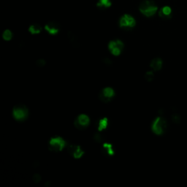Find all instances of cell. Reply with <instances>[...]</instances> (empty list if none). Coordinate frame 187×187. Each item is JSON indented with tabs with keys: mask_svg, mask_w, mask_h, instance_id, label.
<instances>
[{
	"mask_svg": "<svg viewBox=\"0 0 187 187\" xmlns=\"http://www.w3.org/2000/svg\"><path fill=\"white\" fill-rule=\"evenodd\" d=\"M140 13L146 17H151L157 12L158 7L151 0H144L139 7Z\"/></svg>",
	"mask_w": 187,
	"mask_h": 187,
	"instance_id": "cell-1",
	"label": "cell"
},
{
	"mask_svg": "<svg viewBox=\"0 0 187 187\" xmlns=\"http://www.w3.org/2000/svg\"><path fill=\"white\" fill-rule=\"evenodd\" d=\"M29 109L24 105L19 104L13 107L12 114L13 118L18 121H24L29 116Z\"/></svg>",
	"mask_w": 187,
	"mask_h": 187,
	"instance_id": "cell-2",
	"label": "cell"
},
{
	"mask_svg": "<svg viewBox=\"0 0 187 187\" xmlns=\"http://www.w3.org/2000/svg\"><path fill=\"white\" fill-rule=\"evenodd\" d=\"M115 96V91L111 87H105L102 89L99 94V99L103 103L110 102Z\"/></svg>",
	"mask_w": 187,
	"mask_h": 187,
	"instance_id": "cell-6",
	"label": "cell"
},
{
	"mask_svg": "<svg viewBox=\"0 0 187 187\" xmlns=\"http://www.w3.org/2000/svg\"><path fill=\"white\" fill-rule=\"evenodd\" d=\"M32 180L35 184H38V183H40L42 180V177L41 175L40 174H38V173H35L33 175V177H32Z\"/></svg>",
	"mask_w": 187,
	"mask_h": 187,
	"instance_id": "cell-22",
	"label": "cell"
},
{
	"mask_svg": "<svg viewBox=\"0 0 187 187\" xmlns=\"http://www.w3.org/2000/svg\"><path fill=\"white\" fill-rule=\"evenodd\" d=\"M162 65H163V62L160 58H154L150 62V67L154 71H159L162 69Z\"/></svg>",
	"mask_w": 187,
	"mask_h": 187,
	"instance_id": "cell-12",
	"label": "cell"
},
{
	"mask_svg": "<svg viewBox=\"0 0 187 187\" xmlns=\"http://www.w3.org/2000/svg\"><path fill=\"white\" fill-rule=\"evenodd\" d=\"M145 80L148 82H152L154 78V74L153 71H147L145 74Z\"/></svg>",
	"mask_w": 187,
	"mask_h": 187,
	"instance_id": "cell-18",
	"label": "cell"
},
{
	"mask_svg": "<svg viewBox=\"0 0 187 187\" xmlns=\"http://www.w3.org/2000/svg\"><path fill=\"white\" fill-rule=\"evenodd\" d=\"M66 146V142L62 137H54L48 142V148L53 152H59Z\"/></svg>",
	"mask_w": 187,
	"mask_h": 187,
	"instance_id": "cell-4",
	"label": "cell"
},
{
	"mask_svg": "<svg viewBox=\"0 0 187 187\" xmlns=\"http://www.w3.org/2000/svg\"><path fill=\"white\" fill-rule=\"evenodd\" d=\"M167 121L162 116H158L154 120L151 125L152 132L156 135H162L165 133L167 129Z\"/></svg>",
	"mask_w": 187,
	"mask_h": 187,
	"instance_id": "cell-3",
	"label": "cell"
},
{
	"mask_svg": "<svg viewBox=\"0 0 187 187\" xmlns=\"http://www.w3.org/2000/svg\"><path fill=\"white\" fill-rule=\"evenodd\" d=\"M113 146L112 144L109 143H105L102 145V154L106 157H110V156H113L114 155Z\"/></svg>",
	"mask_w": 187,
	"mask_h": 187,
	"instance_id": "cell-11",
	"label": "cell"
},
{
	"mask_svg": "<svg viewBox=\"0 0 187 187\" xmlns=\"http://www.w3.org/2000/svg\"><path fill=\"white\" fill-rule=\"evenodd\" d=\"M67 152L70 156L75 159H81L82 156L84 155V151L82 149L81 146H78V145H69L67 147Z\"/></svg>",
	"mask_w": 187,
	"mask_h": 187,
	"instance_id": "cell-8",
	"label": "cell"
},
{
	"mask_svg": "<svg viewBox=\"0 0 187 187\" xmlns=\"http://www.w3.org/2000/svg\"><path fill=\"white\" fill-rule=\"evenodd\" d=\"M172 120L175 124H180L181 123V116L178 113H174L172 116Z\"/></svg>",
	"mask_w": 187,
	"mask_h": 187,
	"instance_id": "cell-20",
	"label": "cell"
},
{
	"mask_svg": "<svg viewBox=\"0 0 187 187\" xmlns=\"http://www.w3.org/2000/svg\"><path fill=\"white\" fill-rule=\"evenodd\" d=\"M42 31V26L38 24H32L29 28V32L32 34H37L40 33Z\"/></svg>",
	"mask_w": 187,
	"mask_h": 187,
	"instance_id": "cell-15",
	"label": "cell"
},
{
	"mask_svg": "<svg viewBox=\"0 0 187 187\" xmlns=\"http://www.w3.org/2000/svg\"><path fill=\"white\" fill-rule=\"evenodd\" d=\"M108 119L107 117H104L102 118V119H100V121L98 122V127H97V129H98V131L102 132L104 130V129H105L107 127H108Z\"/></svg>",
	"mask_w": 187,
	"mask_h": 187,
	"instance_id": "cell-14",
	"label": "cell"
},
{
	"mask_svg": "<svg viewBox=\"0 0 187 187\" xmlns=\"http://www.w3.org/2000/svg\"><path fill=\"white\" fill-rule=\"evenodd\" d=\"M172 9L169 6H165L159 11V16L163 19H169L171 18Z\"/></svg>",
	"mask_w": 187,
	"mask_h": 187,
	"instance_id": "cell-13",
	"label": "cell"
},
{
	"mask_svg": "<svg viewBox=\"0 0 187 187\" xmlns=\"http://www.w3.org/2000/svg\"><path fill=\"white\" fill-rule=\"evenodd\" d=\"M103 140H104V137H103L102 134H100V133H96V134L94 135V142L97 143H102Z\"/></svg>",
	"mask_w": 187,
	"mask_h": 187,
	"instance_id": "cell-19",
	"label": "cell"
},
{
	"mask_svg": "<svg viewBox=\"0 0 187 187\" xmlns=\"http://www.w3.org/2000/svg\"><path fill=\"white\" fill-rule=\"evenodd\" d=\"M2 38L5 41H10L13 38V33L10 29L5 30L2 34Z\"/></svg>",
	"mask_w": 187,
	"mask_h": 187,
	"instance_id": "cell-17",
	"label": "cell"
},
{
	"mask_svg": "<svg viewBox=\"0 0 187 187\" xmlns=\"http://www.w3.org/2000/svg\"><path fill=\"white\" fill-rule=\"evenodd\" d=\"M45 64H46V62L43 59H39L36 61V65L39 67H43L45 66Z\"/></svg>",
	"mask_w": 187,
	"mask_h": 187,
	"instance_id": "cell-21",
	"label": "cell"
},
{
	"mask_svg": "<svg viewBox=\"0 0 187 187\" xmlns=\"http://www.w3.org/2000/svg\"><path fill=\"white\" fill-rule=\"evenodd\" d=\"M108 49L110 52L113 56H118L121 54L124 49V43L120 40H111L108 44Z\"/></svg>",
	"mask_w": 187,
	"mask_h": 187,
	"instance_id": "cell-7",
	"label": "cell"
},
{
	"mask_svg": "<svg viewBox=\"0 0 187 187\" xmlns=\"http://www.w3.org/2000/svg\"><path fill=\"white\" fill-rule=\"evenodd\" d=\"M135 18L130 15L125 14L120 18L119 26L123 29H131L135 26Z\"/></svg>",
	"mask_w": 187,
	"mask_h": 187,
	"instance_id": "cell-9",
	"label": "cell"
},
{
	"mask_svg": "<svg viewBox=\"0 0 187 187\" xmlns=\"http://www.w3.org/2000/svg\"><path fill=\"white\" fill-rule=\"evenodd\" d=\"M89 124H90V119L86 114L84 113L78 115L74 121L75 127L79 130H84L89 127Z\"/></svg>",
	"mask_w": 187,
	"mask_h": 187,
	"instance_id": "cell-5",
	"label": "cell"
},
{
	"mask_svg": "<svg viewBox=\"0 0 187 187\" xmlns=\"http://www.w3.org/2000/svg\"><path fill=\"white\" fill-rule=\"evenodd\" d=\"M45 29L49 34H52V35H55L59 31V24L56 22L51 21L48 23L45 26Z\"/></svg>",
	"mask_w": 187,
	"mask_h": 187,
	"instance_id": "cell-10",
	"label": "cell"
},
{
	"mask_svg": "<svg viewBox=\"0 0 187 187\" xmlns=\"http://www.w3.org/2000/svg\"><path fill=\"white\" fill-rule=\"evenodd\" d=\"M97 6L101 9L108 8L111 6V2H110V0H99L97 4Z\"/></svg>",
	"mask_w": 187,
	"mask_h": 187,
	"instance_id": "cell-16",
	"label": "cell"
}]
</instances>
